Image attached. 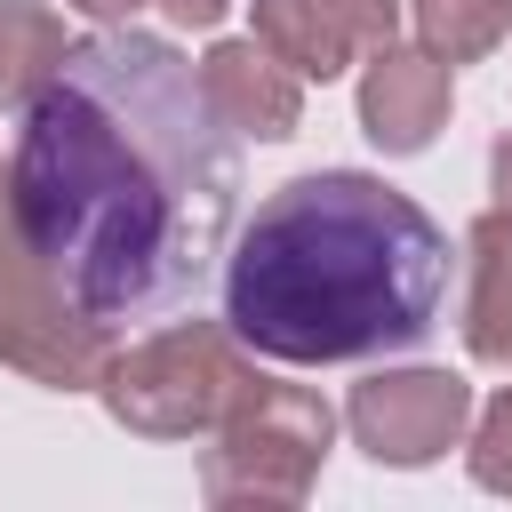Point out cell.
Instances as JSON below:
<instances>
[{
  "mask_svg": "<svg viewBox=\"0 0 512 512\" xmlns=\"http://www.w3.org/2000/svg\"><path fill=\"white\" fill-rule=\"evenodd\" d=\"M344 424L368 464L416 472V464H440L472 432V384L448 368H376L368 384H352Z\"/></svg>",
  "mask_w": 512,
  "mask_h": 512,
  "instance_id": "8992f818",
  "label": "cell"
},
{
  "mask_svg": "<svg viewBox=\"0 0 512 512\" xmlns=\"http://www.w3.org/2000/svg\"><path fill=\"white\" fill-rule=\"evenodd\" d=\"M64 8H80L88 24H136V8H152V0H64Z\"/></svg>",
  "mask_w": 512,
  "mask_h": 512,
  "instance_id": "9a60e30c",
  "label": "cell"
},
{
  "mask_svg": "<svg viewBox=\"0 0 512 512\" xmlns=\"http://www.w3.org/2000/svg\"><path fill=\"white\" fill-rule=\"evenodd\" d=\"M256 40L296 80H344L400 32V0H248Z\"/></svg>",
  "mask_w": 512,
  "mask_h": 512,
  "instance_id": "52a82bcc",
  "label": "cell"
},
{
  "mask_svg": "<svg viewBox=\"0 0 512 512\" xmlns=\"http://www.w3.org/2000/svg\"><path fill=\"white\" fill-rule=\"evenodd\" d=\"M200 88H208L216 120H224L232 136H256V144H280V136H296V120H304V80H296L256 32H248V40H208Z\"/></svg>",
  "mask_w": 512,
  "mask_h": 512,
  "instance_id": "9c48e42d",
  "label": "cell"
},
{
  "mask_svg": "<svg viewBox=\"0 0 512 512\" xmlns=\"http://www.w3.org/2000/svg\"><path fill=\"white\" fill-rule=\"evenodd\" d=\"M464 352L480 368H512V192H488V208L464 232Z\"/></svg>",
  "mask_w": 512,
  "mask_h": 512,
  "instance_id": "30bf717a",
  "label": "cell"
},
{
  "mask_svg": "<svg viewBox=\"0 0 512 512\" xmlns=\"http://www.w3.org/2000/svg\"><path fill=\"white\" fill-rule=\"evenodd\" d=\"M464 464H472V488L488 496H512V384L472 416V440H464Z\"/></svg>",
  "mask_w": 512,
  "mask_h": 512,
  "instance_id": "4fadbf2b",
  "label": "cell"
},
{
  "mask_svg": "<svg viewBox=\"0 0 512 512\" xmlns=\"http://www.w3.org/2000/svg\"><path fill=\"white\" fill-rule=\"evenodd\" d=\"M112 328L96 312H80L56 272L32 256L24 224H16V192H8V160H0V368L48 384V392H96L112 368Z\"/></svg>",
  "mask_w": 512,
  "mask_h": 512,
  "instance_id": "5b68a950",
  "label": "cell"
},
{
  "mask_svg": "<svg viewBox=\"0 0 512 512\" xmlns=\"http://www.w3.org/2000/svg\"><path fill=\"white\" fill-rule=\"evenodd\" d=\"M408 24L440 64H480V56L504 48L512 0H408Z\"/></svg>",
  "mask_w": 512,
  "mask_h": 512,
  "instance_id": "7c38bea8",
  "label": "cell"
},
{
  "mask_svg": "<svg viewBox=\"0 0 512 512\" xmlns=\"http://www.w3.org/2000/svg\"><path fill=\"white\" fill-rule=\"evenodd\" d=\"M64 56H72V32L40 0H0V112H24Z\"/></svg>",
  "mask_w": 512,
  "mask_h": 512,
  "instance_id": "8fae6325",
  "label": "cell"
},
{
  "mask_svg": "<svg viewBox=\"0 0 512 512\" xmlns=\"http://www.w3.org/2000/svg\"><path fill=\"white\" fill-rule=\"evenodd\" d=\"M272 376L232 336V320H160L104 368V408L136 440H208L240 400H256Z\"/></svg>",
  "mask_w": 512,
  "mask_h": 512,
  "instance_id": "3957f363",
  "label": "cell"
},
{
  "mask_svg": "<svg viewBox=\"0 0 512 512\" xmlns=\"http://www.w3.org/2000/svg\"><path fill=\"white\" fill-rule=\"evenodd\" d=\"M336 440V408L312 384H264L256 400H240L200 456V496L208 504H304L320 488Z\"/></svg>",
  "mask_w": 512,
  "mask_h": 512,
  "instance_id": "277c9868",
  "label": "cell"
},
{
  "mask_svg": "<svg viewBox=\"0 0 512 512\" xmlns=\"http://www.w3.org/2000/svg\"><path fill=\"white\" fill-rule=\"evenodd\" d=\"M168 24H184V32H208V24H224V8L232 0H152Z\"/></svg>",
  "mask_w": 512,
  "mask_h": 512,
  "instance_id": "5bb4252c",
  "label": "cell"
},
{
  "mask_svg": "<svg viewBox=\"0 0 512 512\" xmlns=\"http://www.w3.org/2000/svg\"><path fill=\"white\" fill-rule=\"evenodd\" d=\"M456 64H440L424 40H384L368 64H360V136L384 152V160H408L424 152L440 128H448V104H456Z\"/></svg>",
  "mask_w": 512,
  "mask_h": 512,
  "instance_id": "ba28073f",
  "label": "cell"
},
{
  "mask_svg": "<svg viewBox=\"0 0 512 512\" xmlns=\"http://www.w3.org/2000/svg\"><path fill=\"white\" fill-rule=\"evenodd\" d=\"M448 232L368 168H312L224 248V320L256 360L352 368L416 352L448 304Z\"/></svg>",
  "mask_w": 512,
  "mask_h": 512,
  "instance_id": "7a4b0ae2",
  "label": "cell"
},
{
  "mask_svg": "<svg viewBox=\"0 0 512 512\" xmlns=\"http://www.w3.org/2000/svg\"><path fill=\"white\" fill-rule=\"evenodd\" d=\"M8 192L32 256L80 312L104 328L176 320L240 232V136L176 40L96 24L16 112Z\"/></svg>",
  "mask_w": 512,
  "mask_h": 512,
  "instance_id": "6da1fadb",
  "label": "cell"
}]
</instances>
